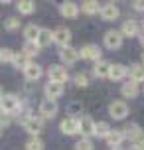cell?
<instances>
[{"label":"cell","instance_id":"cell-1","mask_svg":"<svg viewBox=\"0 0 144 150\" xmlns=\"http://www.w3.org/2000/svg\"><path fill=\"white\" fill-rule=\"evenodd\" d=\"M20 109H22V101H20V97H18V95H12V93L2 95V99H0V111H2V112L16 115Z\"/></svg>","mask_w":144,"mask_h":150},{"label":"cell","instance_id":"cell-2","mask_svg":"<svg viewBox=\"0 0 144 150\" xmlns=\"http://www.w3.org/2000/svg\"><path fill=\"white\" fill-rule=\"evenodd\" d=\"M47 79L52 83H59V85L67 83L69 81L67 67H63V65H49V67H47Z\"/></svg>","mask_w":144,"mask_h":150},{"label":"cell","instance_id":"cell-3","mask_svg":"<svg viewBox=\"0 0 144 150\" xmlns=\"http://www.w3.org/2000/svg\"><path fill=\"white\" fill-rule=\"evenodd\" d=\"M101 55H103V50L99 47L97 44H85L81 50H79V57H83L87 61H101Z\"/></svg>","mask_w":144,"mask_h":150},{"label":"cell","instance_id":"cell-4","mask_svg":"<svg viewBox=\"0 0 144 150\" xmlns=\"http://www.w3.org/2000/svg\"><path fill=\"white\" fill-rule=\"evenodd\" d=\"M59 59H61V65H63V67H71V65H75L77 61H79V50L71 47V45L61 47V50H59Z\"/></svg>","mask_w":144,"mask_h":150},{"label":"cell","instance_id":"cell-5","mask_svg":"<svg viewBox=\"0 0 144 150\" xmlns=\"http://www.w3.org/2000/svg\"><path fill=\"white\" fill-rule=\"evenodd\" d=\"M22 127L26 132H30L32 136H40V132H42V128H44V119L42 117H36V115H32V117H28V119L22 122Z\"/></svg>","mask_w":144,"mask_h":150},{"label":"cell","instance_id":"cell-6","mask_svg":"<svg viewBox=\"0 0 144 150\" xmlns=\"http://www.w3.org/2000/svg\"><path fill=\"white\" fill-rule=\"evenodd\" d=\"M109 115L113 117L114 120H122L128 117V105L124 101H113L109 105Z\"/></svg>","mask_w":144,"mask_h":150},{"label":"cell","instance_id":"cell-7","mask_svg":"<svg viewBox=\"0 0 144 150\" xmlns=\"http://www.w3.org/2000/svg\"><path fill=\"white\" fill-rule=\"evenodd\" d=\"M77 120H79V134L83 136V138H91V136H95V120H93L91 117L81 115Z\"/></svg>","mask_w":144,"mask_h":150},{"label":"cell","instance_id":"cell-8","mask_svg":"<svg viewBox=\"0 0 144 150\" xmlns=\"http://www.w3.org/2000/svg\"><path fill=\"white\" fill-rule=\"evenodd\" d=\"M122 34L119 30H109L105 34V38H103V44H105L107 50H119L122 45Z\"/></svg>","mask_w":144,"mask_h":150},{"label":"cell","instance_id":"cell-9","mask_svg":"<svg viewBox=\"0 0 144 150\" xmlns=\"http://www.w3.org/2000/svg\"><path fill=\"white\" fill-rule=\"evenodd\" d=\"M40 117L46 120V119H53L57 111H59V107H57V101H49V99H44L42 103H40Z\"/></svg>","mask_w":144,"mask_h":150},{"label":"cell","instance_id":"cell-10","mask_svg":"<svg viewBox=\"0 0 144 150\" xmlns=\"http://www.w3.org/2000/svg\"><path fill=\"white\" fill-rule=\"evenodd\" d=\"M122 34V38H138L140 36V22L138 20H126V22H122V28L119 30Z\"/></svg>","mask_w":144,"mask_h":150},{"label":"cell","instance_id":"cell-11","mask_svg":"<svg viewBox=\"0 0 144 150\" xmlns=\"http://www.w3.org/2000/svg\"><path fill=\"white\" fill-rule=\"evenodd\" d=\"M71 42V30L65 26H59L53 30V44H57L59 47H67Z\"/></svg>","mask_w":144,"mask_h":150},{"label":"cell","instance_id":"cell-12","mask_svg":"<svg viewBox=\"0 0 144 150\" xmlns=\"http://www.w3.org/2000/svg\"><path fill=\"white\" fill-rule=\"evenodd\" d=\"M101 18L105 20V22H114L119 16H121V10H119V6L114 4V2H107V4H103L101 6Z\"/></svg>","mask_w":144,"mask_h":150},{"label":"cell","instance_id":"cell-13","mask_svg":"<svg viewBox=\"0 0 144 150\" xmlns=\"http://www.w3.org/2000/svg\"><path fill=\"white\" fill-rule=\"evenodd\" d=\"M59 130H61L65 136L79 134V120L73 119V117H65V119L59 122Z\"/></svg>","mask_w":144,"mask_h":150},{"label":"cell","instance_id":"cell-14","mask_svg":"<svg viewBox=\"0 0 144 150\" xmlns=\"http://www.w3.org/2000/svg\"><path fill=\"white\" fill-rule=\"evenodd\" d=\"M44 93H46V99H49V101H57L59 97H63L65 87H63V85H59V83L47 81L46 85H44Z\"/></svg>","mask_w":144,"mask_h":150},{"label":"cell","instance_id":"cell-15","mask_svg":"<svg viewBox=\"0 0 144 150\" xmlns=\"http://www.w3.org/2000/svg\"><path fill=\"white\" fill-rule=\"evenodd\" d=\"M79 4H75V2H63L59 6V14L63 16V18H67V20H75L77 16H79Z\"/></svg>","mask_w":144,"mask_h":150},{"label":"cell","instance_id":"cell-16","mask_svg":"<svg viewBox=\"0 0 144 150\" xmlns=\"http://www.w3.org/2000/svg\"><path fill=\"white\" fill-rule=\"evenodd\" d=\"M22 71H24V77H26L28 81H38L40 77H42V73H44L42 65L34 63V61H30V63H28V65H26Z\"/></svg>","mask_w":144,"mask_h":150},{"label":"cell","instance_id":"cell-17","mask_svg":"<svg viewBox=\"0 0 144 150\" xmlns=\"http://www.w3.org/2000/svg\"><path fill=\"white\" fill-rule=\"evenodd\" d=\"M128 75V67L122 65V63H111V69H109V79L113 81H124V77Z\"/></svg>","mask_w":144,"mask_h":150},{"label":"cell","instance_id":"cell-18","mask_svg":"<svg viewBox=\"0 0 144 150\" xmlns=\"http://www.w3.org/2000/svg\"><path fill=\"white\" fill-rule=\"evenodd\" d=\"M121 93H122V97H124V99H134V97H138V93H140L138 83L126 79V81L121 85Z\"/></svg>","mask_w":144,"mask_h":150},{"label":"cell","instance_id":"cell-19","mask_svg":"<svg viewBox=\"0 0 144 150\" xmlns=\"http://www.w3.org/2000/svg\"><path fill=\"white\" fill-rule=\"evenodd\" d=\"M36 44L40 45V50H44V47H47V45H52L53 44V32L49 30V28H42L40 34H38Z\"/></svg>","mask_w":144,"mask_h":150},{"label":"cell","instance_id":"cell-20","mask_svg":"<svg viewBox=\"0 0 144 150\" xmlns=\"http://www.w3.org/2000/svg\"><path fill=\"white\" fill-rule=\"evenodd\" d=\"M105 142L111 146V148H121V144L124 142V134L121 130H111L109 134L105 136Z\"/></svg>","mask_w":144,"mask_h":150},{"label":"cell","instance_id":"cell-21","mask_svg":"<svg viewBox=\"0 0 144 150\" xmlns=\"http://www.w3.org/2000/svg\"><path fill=\"white\" fill-rule=\"evenodd\" d=\"M128 77H130V81H134V83H144V65L142 63H134V65H130L128 67Z\"/></svg>","mask_w":144,"mask_h":150},{"label":"cell","instance_id":"cell-22","mask_svg":"<svg viewBox=\"0 0 144 150\" xmlns=\"http://www.w3.org/2000/svg\"><path fill=\"white\" fill-rule=\"evenodd\" d=\"M121 132L124 134V138H128V140H132V142H134V138L142 132V128L138 127L136 122H126V125L121 128Z\"/></svg>","mask_w":144,"mask_h":150},{"label":"cell","instance_id":"cell-23","mask_svg":"<svg viewBox=\"0 0 144 150\" xmlns=\"http://www.w3.org/2000/svg\"><path fill=\"white\" fill-rule=\"evenodd\" d=\"M109 69H111V63L105 61V59H101L93 65V75H95L97 79H105V77H109Z\"/></svg>","mask_w":144,"mask_h":150},{"label":"cell","instance_id":"cell-24","mask_svg":"<svg viewBox=\"0 0 144 150\" xmlns=\"http://www.w3.org/2000/svg\"><path fill=\"white\" fill-rule=\"evenodd\" d=\"M79 10H83V14L93 16V14H99L101 12V4H99L97 0H85L83 4L79 6Z\"/></svg>","mask_w":144,"mask_h":150},{"label":"cell","instance_id":"cell-25","mask_svg":"<svg viewBox=\"0 0 144 150\" xmlns=\"http://www.w3.org/2000/svg\"><path fill=\"white\" fill-rule=\"evenodd\" d=\"M16 8H18V12H20V14L30 16V14L36 12V2H32V0H20V2L16 4Z\"/></svg>","mask_w":144,"mask_h":150},{"label":"cell","instance_id":"cell-26","mask_svg":"<svg viewBox=\"0 0 144 150\" xmlns=\"http://www.w3.org/2000/svg\"><path fill=\"white\" fill-rule=\"evenodd\" d=\"M22 53L30 59V57H36L40 53V45L36 44V42H24V45H22Z\"/></svg>","mask_w":144,"mask_h":150},{"label":"cell","instance_id":"cell-27","mask_svg":"<svg viewBox=\"0 0 144 150\" xmlns=\"http://www.w3.org/2000/svg\"><path fill=\"white\" fill-rule=\"evenodd\" d=\"M40 30H42V28L36 26V24H28V26L24 28V38H26V42H36Z\"/></svg>","mask_w":144,"mask_h":150},{"label":"cell","instance_id":"cell-28","mask_svg":"<svg viewBox=\"0 0 144 150\" xmlns=\"http://www.w3.org/2000/svg\"><path fill=\"white\" fill-rule=\"evenodd\" d=\"M111 130H113V128H111V125H109L107 120H99V122H95V136H99V138H105Z\"/></svg>","mask_w":144,"mask_h":150},{"label":"cell","instance_id":"cell-29","mask_svg":"<svg viewBox=\"0 0 144 150\" xmlns=\"http://www.w3.org/2000/svg\"><path fill=\"white\" fill-rule=\"evenodd\" d=\"M10 63H12L16 69H24L28 63H30V59H28L22 52H14V57H12V61H10Z\"/></svg>","mask_w":144,"mask_h":150},{"label":"cell","instance_id":"cell-30","mask_svg":"<svg viewBox=\"0 0 144 150\" xmlns=\"http://www.w3.org/2000/svg\"><path fill=\"white\" fill-rule=\"evenodd\" d=\"M83 115V105L81 103H71V105L67 107V117H73V119H77V117H81Z\"/></svg>","mask_w":144,"mask_h":150},{"label":"cell","instance_id":"cell-31","mask_svg":"<svg viewBox=\"0 0 144 150\" xmlns=\"http://www.w3.org/2000/svg\"><path fill=\"white\" fill-rule=\"evenodd\" d=\"M26 148L28 150H44V140L40 136H32L30 140L26 142Z\"/></svg>","mask_w":144,"mask_h":150},{"label":"cell","instance_id":"cell-32","mask_svg":"<svg viewBox=\"0 0 144 150\" xmlns=\"http://www.w3.org/2000/svg\"><path fill=\"white\" fill-rule=\"evenodd\" d=\"M73 83H75V87H79V89H85V87L89 85V75L87 73H77L75 77H73Z\"/></svg>","mask_w":144,"mask_h":150},{"label":"cell","instance_id":"cell-33","mask_svg":"<svg viewBox=\"0 0 144 150\" xmlns=\"http://www.w3.org/2000/svg\"><path fill=\"white\" fill-rule=\"evenodd\" d=\"M4 28H6L8 32L20 30V20H18V18H14V16H10V18H6V22H4Z\"/></svg>","mask_w":144,"mask_h":150},{"label":"cell","instance_id":"cell-34","mask_svg":"<svg viewBox=\"0 0 144 150\" xmlns=\"http://www.w3.org/2000/svg\"><path fill=\"white\" fill-rule=\"evenodd\" d=\"M93 140L91 138H81V140H77L75 142V150H93Z\"/></svg>","mask_w":144,"mask_h":150},{"label":"cell","instance_id":"cell-35","mask_svg":"<svg viewBox=\"0 0 144 150\" xmlns=\"http://www.w3.org/2000/svg\"><path fill=\"white\" fill-rule=\"evenodd\" d=\"M14 57V52L12 50H8V47H0V61L2 63H10Z\"/></svg>","mask_w":144,"mask_h":150},{"label":"cell","instance_id":"cell-36","mask_svg":"<svg viewBox=\"0 0 144 150\" xmlns=\"http://www.w3.org/2000/svg\"><path fill=\"white\" fill-rule=\"evenodd\" d=\"M10 122H12V115H8V112H2V111H0V128L10 127Z\"/></svg>","mask_w":144,"mask_h":150},{"label":"cell","instance_id":"cell-37","mask_svg":"<svg viewBox=\"0 0 144 150\" xmlns=\"http://www.w3.org/2000/svg\"><path fill=\"white\" fill-rule=\"evenodd\" d=\"M132 144H134V146H142V148H144V130L134 138V142H132Z\"/></svg>","mask_w":144,"mask_h":150},{"label":"cell","instance_id":"cell-38","mask_svg":"<svg viewBox=\"0 0 144 150\" xmlns=\"http://www.w3.org/2000/svg\"><path fill=\"white\" fill-rule=\"evenodd\" d=\"M132 8L138 10V12H144V0H136V2H132Z\"/></svg>","mask_w":144,"mask_h":150},{"label":"cell","instance_id":"cell-39","mask_svg":"<svg viewBox=\"0 0 144 150\" xmlns=\"http://www.w3.org/2000/svg\"><path fill=\"white\" fill-rule=\"evenodd\" d=\"M138 40H140V45L144 47V32H140V36H138Z\"/></svg>","mask_w":144,"mask_h":150},{"label":"cell","instance_id":"cell-40","mask_svg":"<svg viewBox=\"0 0 144 150\" xmlns=\"http://www.w3.org/2000/svg\"><path fill=\"white\" fill-rule=\"evenodd\" d=\"M130 150H144V148H142V146H134V144H132V148H130Z\"/></svg>","mask_w":144,"mask_h":150},{"label":"cell","instance_id":"cell-41","mask_svg":"<svg viewBox=\"0 0 144 150\" xmlns=\"http://www.w3.org/2000/svg\"><path fill=\"white\" fill-rule=\"evenodd\" d=\"M2 95H4V91H2V87H0V99H2Z\"/></svg>","mask_w":144,"mask_h":150},{"label":"cell","instance_id":"cell-42","mask_svg":"<svg viewBox=\"0 0 144 150\" xmlns=\"http://www.w3.org/2000/svg\"><path fill=\"white\" fill-rule=\"evenodd\" d=\"M140 30H142V32H144V22H142V28H140Z\"/></svg>","mask_w":144,"mask_h":150},{"label":"cell","instance_id":"cell-43","mask_svg":"<svg viewBox=\"0 0 144 150\" xmlns=\"http://www.w3.org/2000/svg\"><path fill=\"white\" fill-rule=\"evenodd\" d=\"M142 65H144V53H142Z\"/></svg>","mask_w":144,"mask_h":150},{"label":"cell","instance_id":"cell-44","mask_svg":"<svg viewBox=\"0 0 144 150\" xmlns=\"http://www.w3.org/2000/svg\"><path fill=\"white\" fill-rule=\"evenodd\" d=\"M113 150H122V148H113Z\"/></svg>","mask_w":144,"mask_h":150},{"label":"cell","instance_id":"cell-45","mask_svg":"<svg viewBox=\"0 0 144 150\" xmlns=\"http://www.w3.org/2000/svg\"><path fill=\"white\" fill-rule=\"evenodd\" d=\"M0 134H2V128H0Z\"/></svg>","mask_w":144,"mask_h":150}]
</instances>
